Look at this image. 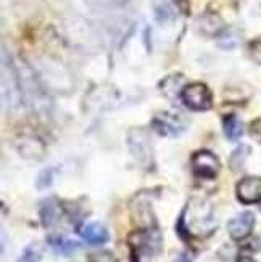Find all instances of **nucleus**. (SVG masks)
<instances>
[{
	"label": "nucleus",
	"instance_id": "1",
	"mask_svg": "<svg viewBox=\"0 0 261 262\" xmlns=\"http://www.w3.org/2000/svg\"><path fill=\"white\" fill-rule=\"evenodd\" d=\"M216 229L211 203L202 198H192L184 208L177 222V233L189 238H205Z\"/></svg>",
	"mask_w": 261,
	"mask_h": 262
},
{
	"label": "nucleus",
	"instance_id": "2",
	"mask_svg": "<svg viewBox=\"0 0 261 262\" xmlns=\"http://www.w3.org/2000/svg\"><path fill=\"white\" fill-rule=\"evenodd\" d=\"M37 76L45 87L56 94H70L74 89V79L71 76V71L62 61L50 58V56H44L39 60Z\"/></svg>",
	"mask_w": 261,
	"mask_h": 262
},
{
	"label": "nucleus",
	"instance_id": "3",
	"mask_svg": "<svg viewBox=\"0 0 261 262\" xmlns=\"http://www.w3.org/2000/svg\"><path fill=\"white\" fill-rule=\"evenodd\" d=\"M2 97L5 108H10L11 111H16L19 108L23 100L19 76L16 64L10 60L5 47L2 49Z\"/></svg>",
	"mask_w": 261,
	"mask_h": 262
},
{
	"label": "nucleus",
	"instance_id": "4",
	"mask_svg": "<svg viewBox=\"0 0 261 262\" xmlns=\"http://www.w3.org/2000/svg\"><path fill=\"white\" fill-rule=\"evenodd\" d=\"M65 28H66L68 37H70L71 42L77 45L79 49L94 52L100 47L98 32L87 19L81 16H71L70 19H66Z\"/></svg>",
	"mask_w": 261,
	"mask_h": 262
},
{
	"label": "nucleus",
	"instance_id": "5",
	"mask_svg": "<svg viewBox=\"0 0 261 262\" xmlns=\"http://www.w3.org/2000/svg\"><path fill=\"white\" fill-rule=\"evenodd\" d=\"M129 151L134 161L142 169H150L153 166V145L149 132L142 127H134L128 135Z\"/></svg>",
	"mask_w": 261,
	"mask_h": 262
},
{
	"label": "nucleus",
	"instance_id": "6",
	"mask_svg": "<svg viewBox=\"0 0 261 262\" xmlns=\"http://www.w3.org/2000/svg\"><path fill=\"white\" fill-rule=\"evenodd\" d=\"M18 70V76H19V82H21V90H23V97H25L26 103H29L31 106L34 108H41L44 106L45 108V98H44V94H42V87L39 85V82L36 81V76H34L32 70L23 63L21 68L16 66Z\"/></svg>",
	"mask_w": 261,
	"mask_h": 262
},
{
	"label": "nucleus",
	"instance_id": "7",
	"mask_svg": "<svg viewBox=\"0 0 261 262\" xmlns=\"http://www.w3.org/2000/svg\"><path fill=\"white\" fill-rule=\"evenodd\" d=\"M162 235L156 227L152 229H140L129 235V245L137 253H142L145 256H155L162 251Z\"/></svg>",
	"mask_w": 261,
	"mask_h": 262
},
{
	"label": "nucleus",
	"instance_id": "8",
	"mask_svg": "<svg viewBox=\"0 0 261 262\" xmlns=\"http://www.w3.org/2000/svg\"><path fill=\"white\" fill-rule=\"evenodd\" d=\"M180 98H183L184 105L192 111H205L210 110L213 105V97L210 89L200 82L186 85L183 94H180Z\"/></svg>",
	"mask_w": 261,
	"mask_h": 262
},
{
	"label": "nucleus",
	"instance_id": "9",
	"mask_svg": "<svg viewBox=\"0 0 261 262\" xmlns=\"http://www.w3.org/2000/svg\"><path fill=\"white\" fill-rule=\"evenodd\" d=\"M190 166H192V172L202 179H214L219 174L221 169L218 156L208 150H200L192 155Z\"/></svg>",
	"mask_w": 261,
	"mask_h": 262
},
{
	"label": "nucleus",
	"instance_id": "10",
	"mask_svg": "<svg viewBox=\"0 0 261 262\" xmlns=\"http://www.w3.org/2000/svg\"><path fill=\"white\" fill-rule=\"evenodd\" d=\"M152 127L156 134L163 137H177L187 129V122L174 113L162 111L153 116L152 119Z\"/></svg>",
	"mask_w": 261,
	"mask_h": 262
},
{
	"label": "nucleus",
	"instance_id": "11",
	"mask_svg": "<svg viewBox=\"0 0 261 262\" xmlns=\"http://www.w3.org/2000/svg\"><path fill=\"white\" fill-rule=\"evenodd\" d=\"M131 212H132V221L139 229H152V227H156L155 215L152 212V203L145 193H140L132 201Z\"/></svg>",
	"mask_w": 261,
	"mask_h": 262
},
{
	"label": "nucleus",
	"instance_id": "12",
	"mask_svg": "<svg viewBox=\"0 0 261 262\" xmlns=\"http://www.w3.org/2000/svg\"><path fill=\"white\" fill-rule=\"evenodd\" d=\"M253 227H255V214L250 211H245V212H240L239 215H235L234 219L229 221L228 232H229V236L232 238V240L242 242L252 235Z\"/></svg>",
	"mask_w": 261,
	"mask_h": 262
},
{
	"label": "nucleus",
	"instance_id": "13",
	"mask_svg": "<svg viewBox=\"0 0 261 262\" xmlns=\"http://www.w3.org/2000/svg\"><path fill=\"white\" fill-rule=\"evenodd\" d=\"M237 198L244 204L261 203V177H245L235 188Z\"/></svg>",
	"mask_w": 261,
	"mask_h": 262
},
{
	"label": "nucleus",
	"instance_id": "14",
	"mask_svg": "<svg viewBox=\"0 0 261 262\" xmlns=\"http://www.w3.org/2000/svg\"><path fill=\"white\" fill-rule=\"evenodd\" d=\"M79 235H81L84 240L92 246L104 245L108 242V238H110L108 230L102 224H97V222H90V224L83 225L81 229H79Z\"/></svg>",
	"mask_w": 261,
	"mask_h": 262
},
{
	"label": "nucleus",
	"instance_id": "15",
	"mask_svg": "<svg viewBox=\"0 0 261 262\" xmlns=\"http://www.w3.org/2000/svg\"><path fill=\"white\" fill-rule=\"evenodd\" d=\"M39 215L41 222L44 227H52L62 215V204L56 201L55 198H47L41 203L39 208Z\"/></svg>",
	"mask_w": 261,
	"mask_h": 262
},
{
	"label": "nucleus",
	"instance_id": "16",
	"mask_svg": "<svg viewBox=\"0 0 261 262\" xmlns=\"http://www.w3.org/2000/svg\"><path fill=\"white\" fill-rule=\"evenodd\" d=\"M197 28L200 32H203L205 36H218V34L223 32L224 29V23L223 19L216 15V13H208L202 15L197 21Z\"/></svg>",
	"mask_w": 261,
	"mask_h": 262
},
{
	"label": "nucleus",
	"instance_id": "17",
	"mask_svg": "<svg viewBox=\"0 0 261 262\" xmlns=\"http://www.w3.org/2000/svg\"><path fill=\"white\" fill-rule=\"evenodd\" d=\"M184 76L183 74H171L166 79H163L160 84V90L163 92V95L168 100H176L179 97V94H183V87H184Z\"/></svg>",
	"mask_w": 261,
	"mask_h": 262
},
{
	"label": "nucleus",
	"instance_id": "18",
	"mask_svg": "<svg viewBox=\"0 0 261 262\" xmlns=\"http://www.w3.org/2000/svg\"><path fill=\"white\" fill-rule=\"evenodd\" d=\"M18 151L21 156L29 159H41L44 155V143L34 137H23L18 142Z\"/></svg>",
	"mask_w": 261,
	"mask_h": 262
},
{
	"label": "nucleus",
	"instance_id": "19",
	"mask_svg": "<svg viewBox=\"0 0 261 262\" xmlns=\"http://www.w3.org/2000/svg\"><path fill=\"white\" fill-rule=\"evenodd\" d=\"M49 245L50 248L56 254H62V256H71L74 254L81 245L70 240L68 236H63V235H52L49 236Z\"/></svg>",
	"mask_w": 261,
	"mask_h": 262
},
{
	"label": "nucleus",
	"instance_id": "20",
	"mask_svg": "<svg viewBox=\"0 0 261 262\" xmlns=\"http://www.w3.org/2000/svg\"><path fill=\"white\" fill-rule=\"evenodd\" d=\"M224 134L229 140H237L242 137L244 124L235 115H229L228 118H224Z\"/></svg>",
	"mask_w": 261,
	"mask_h": 262
},
{
	"label": "nucleus",
	"instance_id": "21",
	"mask_svg": "<svg viewBox=\"0 0 261 262\" xmlns=\"http://www.w3.org/2000/svg\"><path fill=\"white\" fill-rule=\"evenodd\" d=\"M248 155H250V148H248L247 145H240V146H237L235 150L232 151L231 158H229V166L232 170H239L244 163H245V159L248 158Z\"/></svg>",
	"mask_w": 261,
	"mask_h": 262
},
{
	"label": "nucleus",
	"instance_id": "22",
	"mask_svg": "<svg viewBox=\"0 0 261 262\" xmlns=\"http://www.w3.org/2000/svg\"><path fill=\"white\" fill-rule=\"evenodd\" d=\"M240 42V36L235 31H223L218 39V43L221 49H234Z\"/></svg>",
	"mask_w": 261,
	"mask_h": 262
},
{
	"label": "nucleus",
	"instance_id": "23",
	"mask_svg": "<svg viewBox=\"0 0 261 262\" xmlns=\"http://www.w3.org/2000/svg\"><path fill=\"white\" fill-rule=\"evenodd\" d=\"M53 177H55V169L53 167H47V169H44L42 172L39 174L37 177V182H36V185L39 190H45V188H49L52 185V182H53Z\"/></svg>",
	"mask_w": 261,
	"mask_h": 262
},
{
	"label": "nucleus",
	"instance_id": "24",
	"mask_svg": "<svg viewBox=\"0 0 261 262\" xmlns=\"http://www.w3.org/2000/svg\"><path fill=\"white\" fill-rule=\"evenodd\" d=\"M84 2L92 8L94 11H100V13H104V11H108L115 7L116 0H84Z\"/></svg>",
	"mask_w": 261,
	"mask_h": 262
},
{
	"label": "nucleus",
	"instance_id": "25",
	"mask_svg": "<svg viewBox=\"0 0 261 262\" xmlns=\"http://www.w3.org/2000/svg\"><path fill=\"white\" fill-rule=\"evenodd\" d=\"M41 260V251L36 245H31L25 249V253L21 254L18 262H39Z\"/></svg>",
	"mask_w": 261,
	"mask_h": 262
},
{
	"label": "nucleus",
	"instance_id": "26",
	"mask_svg": "<svg viewBox=\"0 0 261 262\" xmlns=\"http://www.w3.org/2000/svg\"><path fill=\"white\" fill-rule=\"evenodd\" d=\"M89 262H116V257L113 256L110 251H102V253L90 254Z\"/></svg>",
	"mask_w": 261,
	"mask_h": 262
},
{
	"label": "nucleus",
	"instance_id": "27",
	"mask_svg": "<svg viewBox=\"0 0 261 262\" xmlns=\"http://www.w3.org/2000/svg\"><path fill=\"white\" fill-rule=\"evenodd\" d=\"M250 53H252L255 61L261 63V37H258L256 40L252 42V45H250Z\"/></svg>",
	"mask_w": 261,
	"mask_h": 262
},
{
	"label": "nucleus",
	"instance_id": "28",
	"mask_svg": "<svg viewBox=\"0 0 261 262\" xmlns=\"http://www.w3.org/2000/svg\"><path fill=\"white\" fill-rule=\"evenodd\" d=\"M195 257V253L194 251H189V249H186L184 253H180L177 257H176V262H192Z\"/></svg>",
	"mask_w": 261,
	"mask_h": 262
},
{
	"label": "nucleus",
	"instance_id": "29",
	"mask_svg": "<svg viewBox=\"0 0 261 262\" xmlns=\"http://www.w3.org/2000/svg\"><path fill=\"white\" fill-rule=\"evenodd\" d=\"M171 2L183 11V13H189V0H171Z\"/></svg>",
	"mask_w": 261,
	"mask_h": 262
},
{
	"label": "nucleus",
	"instance_id": "30",
	"mask_svg": "<svg viewBox=\"0 0 261 262\" xmlns=\"http://www.w3.org/2000/svg\"><path fill=\"white\" fill-rule=\"evenodd\" d=\"M252 135L255 137V139L261 140V121H255L252 124Z\"/></svg>",
	"mask_w": 261,
	"mask_h": 262
},
{
	"label": "nucleus",
	"instance_id": "31",
	"mask_svg": "<svg viewBox=\"0 0 261 262\" xmlns=\"http://www.w3.org/2000/svg\"><path fill=\"white\" fill-rule=\"evenodd\" d=\"M237 262H256V260L250 256H240L239 259H237Z\"/></svg>",
	"mask_w": 261,
	"mask_h": 262
}]
</instances>
